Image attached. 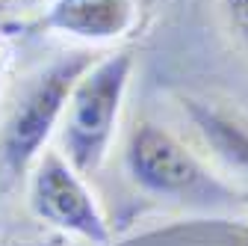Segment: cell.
<instances>
[{
  "mask_svg": "<svg viewBox=\"0 0 248 246\" xmlns=\"http://www.w3.org/2000/svg\"><path fill=\"white\" fill-rule=\"evenodd\" d=\"M130 74L133 53H107L86 69L71 92L65 119L59 125V142L62 155L83 175L98 172L109 155Z\"/></svg>",
  "mask_w": 248,
  "mask_h": 246,
  "instance_id": "2",
  "label": "cell"
},
{
  "mask_svg": "<svg viewBox=\"0 0 248 246\" xmlns=\"http://www.w3.org/2000/svg\"><path fill=\"white\" fill-rule=\"evenodd\" d=\"M30 208L33 213L74 237H83L95 246L109 243L107 217L86 187V175L62 155V151H45L33 163L30 172Z\"/></svg>",
  "mask_w": 248,
  "mask_h": 246,
  "instance_id": "3",
  "label": "cell"
},
{
  "mask_svg": "<svg viewBox=\"0 0 248 246\" xmlns=\"http://www.w3.org/2000/svg\"><path fill=\"white\" fill-rule=\"evenodd\" d=\"M139 18V0H50L42 27L80 42H115L127 36Z\"/></svg>",
  "mask_w": 248,
  "mask_h": 246,
  "instance_id": "5",
  "label": "cell"
},
{
  "mask_svg": "<svg viewBox=\"0 0 248 246\" xmlns=\"http://www.w3.org/2000/svg\"><path fill=\"white\" fill-rule=\"evenodd\" d=\"M183 110L189 113L192 125L207 140V145L216 148V155L248 175V122L239 119L236 113H228L216 104L195 98H186Z\"/></svg>",
  "mask_w": 248,
  "mask_h": 246,
  "instance_id": "6",
  "label": "cell"
},
{
  "mask_svg": "<svg viewBox=\"0 0 248 246\" xmlns=\"http://www.w3.org/2000/svg\"><path fill=\"white\" fill-rule=\"evenodd\" d=\"M222 6H225V15H228L233 36L248 51V0H222Z\"/></svg>",
  "mask_w": 248,
  "mask_h": 246,
  "instance_id": "7",
  "label": "cell"
},
{
  "mask_svg": "<svg viewBox=\"0 0 248 246\" xmlns=\"http://www.w3.org/2000/svg\"><path fill=\"white\" fill-rule=\"evenodd\" d=\"M124 166L139 187L154 196L186 199L219 187L210 181L207 169L192 151L154 122H142L133 128L124 151Z\"/></svg>",
  "mask_w": 248,
  "mask_h": 246,
  "instance_id": "4",
  "label": "cell"
},
{
  "mask_svg": "<svg viewBox=\"0 0 248 246\" xmlns=\"http://www.w3.org/2000/svg\"><path fill=\"white\" fill-rule=\"evenodd\" d=\"M9 59H12V51H9L6 39L0 36V80H3V74H6V69H9Z\"/></svg>",
  "mask_w": 248,
  "mask_h": 246,
  "instance_id": "8",
  "label": "cell"
},
{
  "mask_svg": "<svg viewBox=\"0 0 248 246\" xmlns=\"http://www.w3.org/2000/svg\"><path fill=\"white\" fill-rule=\"evenodd\" d=\"M92 63V51H68L27 77L0 131V158L12 175H24L45 155L50 134L65 119L77 80Z\"/></svg>",
  "mask_w": 248,
  "mask_h": 246,
  "instance_id": "1",
  "label": "cell"
},
{
  "mask_svg": "<svg viewBox=\"0 0 248 246\" xmlns=\"http://www.w3.org/2000/svg\"><path fill=\"white\" fill-rule=\"evenodd\" d=\"M15 3H39V0H15Z\"/></svg>",
  "mask_w": 248,
  "mask_h": 246,
  "instance_id": "9",
  "label": "cell"
}]
</instances>
